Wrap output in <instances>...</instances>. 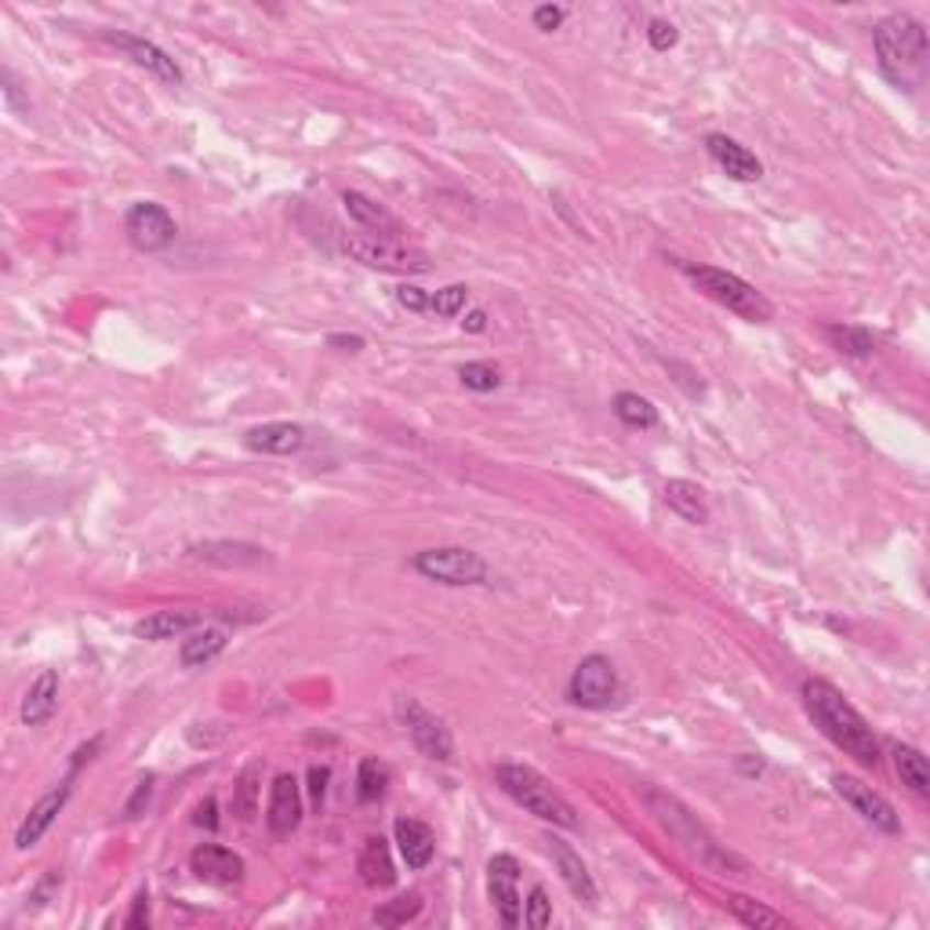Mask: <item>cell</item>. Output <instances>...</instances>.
Listing matches in <instances>:
<instances>
[{
    "label": "cell",
    "instance_id": "obj_1",
    "mask_svg": "<svg viewBox=\"0 0 930 930\" xmlns=\"http://www.w3.org/2000/svg\"><path fill=\"white\" fill-rule=\"evenodd\" d=\"M804 706L810 712V720L818 723V731L826 734L832 745L843 749V753L862 763V767H879V738L862 712L843 698L840 687H832L829 679H807Z\"/></svg>",
    "mask_w": 930,
    "mask_h": 930
},
{
    "label": "cell",
    "instance_id": "obj_2",
    "mask_svg": "<svg viewBox=\"0 0 930 930\" xmlns=\"http://www.w3.org/2000/svg\"><path fill=\"white\" fill-rule=\"evenodd\" d=\"M879 74H884L894 88L916 91L927 77V30L920 19L912 15H887L873 30Z\"/></svg>",
    "mask_w": 930,
    "mask_h": 930
},
{
    "label": "cell",
    "instance_id": "obj_3",
    "mask_svg": "<svg viewBox=\"0 0 930 930\" xmlns=\"http://www.w3.org/2000/svg\"><path fill=\"white\" fill-rule=\"evenodd\" d=\"M495 774H498V785H502L528 815L550 821V826H560V829H578L575 807L564 800V793H560L550 778H542V774L528 767V763H498Z\"/></svg>",
    "mask_w": 930,
    "mask_h": 930
},
{
    "label": "cell",
    "instance_id": "obj_4",
    "mask_svg": "<svg viewBox=\"0 0 930 930\" xmlns=\"http://www.w3.org/2000/svg\"><path fill=\"white\" fill-rule=\"evenodd\" d=\"M679 269L698 284L701 295H709L712 302L731 309V313L749 320V324H767V320L774 317L771 298L763 295L756 284L738 277V273H727V269H717V266H701V262H679Z\"/></svg>",
    "mask_w": 930,
    "mask_h": 930
},
{
    "label": "cell",
    "instance_id": "obj_5",
    "mask_svg": "<svg viewBox=\"0 0 930 930\" xmlns=\"http://www.w3.org/2000/svg\"><path fill=\"white\" fill-rule=\"evenodd\" d=\"M643 800H647L651 815L658 818L662 826L669 829L679 843H687L690 851H695L706 865H712V868H742V862H738V857H731V854H723L720 846H717V840H712L709 832L698 826L695 815H690V810L679 804V800H673V796H665V793H658V789H651L647 796H643Z\"/></svg>",
    "mask_w": 930,
    "mask_h": 930
},
{
    "label": "cell",
    "instance_id": "obj_6",
    "mask_svg": "<svg viewBox=\"0 0 930 930\" xmlns=\"http://www.w3.org/2000/svg\"><path fill=\"white\" fill-rule=\"evenodd\" d=\"M342 252L356 258L367 269L378 273H397V277H419V273L433 269L425 252L419 247H408L400 241H381V236H342Z\"/></svg>",
    "mask_w": 930,
    "mask_h": 930
},
{
    "label": "cell",
    "instance_id": "obj_7",
    "mask_svg": "<svg viewBox=\"0 0 930 930\" xmlns=\"http://www.w3.org/2000/svg\"><path fill=\"white\" fill-rule=\"evenodd\" d=\"M414 571L429 582L440 586H487V564L480 553L462 550V545H440V550H422L414 553Z\"/></svg>",
    "mask_w": 930,
    "mask_h": 930
},
{
    "label": "cell",
    "instance_id": "obj_8",
    "mask_svg": "<svg viewBox=\"0 0 930 930\" xmlns=\"http://www.w3.org/2000/svg\"><path fill=\"white\" fill-rule=\"evenodd\" d=\"M567 698L578 709H611L618 701V673L611 658H604V654L582 658L567 679Z\"/></svg>",
    "mask_w": 930,
    "mask_h": 930
},
{
    "label": "cell",
    "instance_id": "obj_9",
    "mask_svg": "<svg viewBox=\"0 0 930 930\" xmlns=\"http://www.w3.org/2000/svg\"><path fill=\"white\" fill-rule=\"evenodd\" d=\"M124 230H128V241L139 247V252H168L175 244V219L168 214V208L157 204V200H139V204H131L124 214Z\"/></svg>",
    "mask_w": 930,
    "mask_h": 930
},
{
    "label": "cell",
    "instance_id": "obj_10",
    "mask_svg": "<svg viewBox=\"0 0 930 930\" xmlns=\"http://www.w3.org/2000/svg\"><path fill=\"white\" fill-rule=\"evenodd\" d=\"M832 789H837L843 796V804H851L854 815H862L873 829L887 832V837H898L901 832L898 810H894L887 796L876 793L873 785H865L862 778H851V774H837V778H832Z\"/></svg>",
    "mask_w": 930,
    "mask_h": 930
},
{
    "label": "cell",
    "instance_id": "obj_11",
    "mask_svg": "<svg viewBox=\"0 0 930 930\" xmlns=\"http://www.w3.org/2000/svg\"><path fill=\"white\" fill-rule=\"evenodd\" d=\"M102 41L113 44V47H121L131 63H135L139 69H146L150 77H157L160 85H168V88L182 85V69H178V63L168 52H164V47L142 41V37H131V33H121V30H102Z\"/></svg>",
    "mask_w": 930,
    "mask_h": 930
},
{
    "label": "cell",
    "instance_id": "obj_12",
    "mask_svg": "<svg viewBox=\"0 0 930 930\" xmlns=\"http://www.w3.org/2000/svg\"><path fill=\"white\" fill-rule=\"evenodd\" d=\"M400 712H403V723H408L411 742L422 756L440 760V763H447L451 756H455V742H451V731L444 727V720H436L433 712L422 709L414 698H403Z\"/></svg>",
    "mask_w": 930,
    "mask_h": 930
},
{
    "label": "cell",
    "instance_id": "obj_13",
    "mask_svg": "<svg viewBox=\"0 0 930 930\" xmlns=\"http://www.w3.org/2000/svg\"><path fill=\"white\" fill-rule=\"evenodd\" d=\"M520 862L512 854H495L487 862V894H491L498 916H502L506 927H520L523 923V901H520Z\"/></svg>",
    "mask_w": 930,
    "mask_h": 930
},
{
    "label": "cell",
    "instance_id": "obj_14",
    "mask_svg": "<svg viewBox=\"0 0 930 930\" xmlns=\"http://www.w3.org/2000/svg\"><path fill=\"white\" fill-rule=\"evenodd\" d=\"M69 793H74V774H69L66 782H58V789L44 793L41 800L30 807V815L22 818V826H19V832H15V846H19V851H30V846H37V843H41L44 832L55 826V818H58V815H63V807H66V800H69Z\"/></svg>",
    "mask_w": 930,
    "mask_h": 930
},
{
    "label": "cell",
    "instance_id": "obj_15",
    "mask_svg": "<svg viewBox=\"0 0 930 930\" xmlns=\"http://www.w3.org/2000/svg\"><path fill=\"white\" fill-rule=\"evenodd\" d=\"M189 868L197 873V879H204V884H214V887H233L244 879V857L219 843H200L197 851L189 854Z\"/></svg>",
    "mask_w": 930,
    "mask_h": 930
},
{
    "label": "cell",
    "instance_id": "obj_16",
    "mask_svg": "<svg viewBox=\"0 0 930 930\" xmlns=\"http://www.w3.org/2000/svg\"><path fill=\"white\" fill-rule=\"evenodd\" d=\"M273 837H291L302 821V789H298L295 774H277L269 789V810H266Z\"/></svg>",
    "mask_w": 930,
    "mask_h": 930
},
{
    "label": "cell",
    "instance_id": "obj_17",
    "mask_svg": "<svg viewBox=\"0 0 930 930\" xmlns=\"http://www.w3.org/2000/svg\"><path fill=\"white\" fill-rule=\"evenodd\" d=\"M706 150H709V157L720 164V171L727 178H734V182H756V178H763L760 157L756 153H749L742 142H734L731 135L712 131V135H706Z\"/></svg>",
    "mask_w": 930,
    "mask_h": 930
},
{
    "label": "cell",
    "instance_id": "obj_18",
    "mask_svg": "<svg viewBox=\"0 0 930 930\" xmlns=\"http://www.w3.org/2000/svg\"><path fill=\"white\" fill-rule=\"evenodd\" d=\"M244 447L255 455H298L306 447V429L298 422H266L244 433Z\"/></svg>",
    "mask_w": 930,
    "mask_h": 930
},
{
    "label": "cell",
    "instance_id": "obj_19",
    "mask_svg": "<svg viewBox=\"0 0 930 930\" xmlns=\"http://www.w3.org/2000/svg\"><path fill=\"white\" fill-rule=\"evenodd\" d=\"M550 854H553V862H556V868H560V876H564L567 890L575 894L582 905H589V909H593V905L600 901V890H596L589 868H586V862L578 857L575 846L553 837V840H550Z\"/></svg>",
    "mask_w": 930,
    "mask_h": 930
},
{
    "label": "cell",
    "instance_id": "obj_20",
    "mask_svg": "<svg viewBox=\"0 0 930 930\" xmlns=\"http://www.w3.org/2000/svg\"><path fill=\"white\" fill-rule=\"evenodd\" d=\"M342 208L356 225H361V230H372V236H381V241H392V236L400 233V222L392 219L381 204H375L367 193H361V189H345Z\"/></svg>",
    "mask_w": 930,
    "mask_h": 930
},
{
    "label": "cell",
    "instance_id": "obj_21",
    "mask_svg": "<svg viewBox=\"0 0 930 930\" xmlns=\"http://www.w3.org/2000/svg\"><path fill=\"white\" fill-rule=\"evenodd\" d=\"M208 622L204 611H157L150 618L135 622V636L139 640H175V636H189L193 629H200Z\"/></svg>",
    "mask_w": 930,
    "mask_h": 930
},
{
    "label": "cell",
    "instance_id": "obj_22",
    "mask_svg": "<svg viewBox=\"0 0 930 930\" xmlns=\"http://www.w3.org/2000/svg\"><path fill=\"white\" fill-rule=\"evenodd\" d=\"M392 832H397L400 854H403V862H408V868H425L429 862H433V854H436V837H433V829H429L425 821L397 818Z\"/></svg>",
    "mask_w": 930,
    "mask_h": 930
},
{
    "label": "cell",
    "instance_id": "obj_23",
    "mask_svg": "<svg viewBox=\"0 0 930 930\" xmlns=\"http://www.w3.org/2000/svg\"><path fill=\"white\" fill-rule=\"evenodd\" d=\"M58 712V673L44 669L30 684L26 698H22V723L26 727H44Z\"/></svg>",
    "mask_w": 930,
    "mask_h": 930
},
{
    "label": "cell",
    "instance_id": "obj_24",
    "mask_svg": "<svg viewBox=\"0 0 930 930\" xmlns=\"http://www.w3.org/2000/svg\"><path fill=\"white\" fill-rule=\"evenodd\" d=\"M665 506H669L676 517H684L687 523H709V502H706V491H701L698 484L690 480H669L665 484Z\"/></svg>",
    "mask_w": 930,
    "mask_h": 930
},
{
    "label": "cell",
    "instance_id": "obj_25",
    "mask_svg": "<svg viewBox=\"0 0 930 930\" xmlns=\"http://www.w3.org/2000/svg\"><path fill=\"white\" fill-rule=\"evenodd\" d=\"M356 868H361V879L367 887H392V879H397V873H392V857H389V843L381 840V837H367L364 840V851L361 857H356Z\"/></svg>",
    "mask_w": 930,
    "mask_h": 930
},
{
    "label": "cell",
    "instance_id": "obj_26",
    "mask_svg": "<svg viewBox=\"0 0 930 930\" xmlns=\"http://www.w3.org/2000/svg\"><path fill=\"white\" fill-rule=\"evenodd\" d=\"M890 756H894V771H898L901 785H909L916 796H930V763L916 745H905V742H894L890 745Z\"/></svg>",
    "mask_w": 930,
    "mask_h": 930
},
{
    "label": "cell",
    "instance_id": "obj_27",
    "mask_svg": "<svg viewBox=\"0 0 930 930\" xmlns=\"http://www.w3.org/2000/svg\"><path fill=\"white\" fill-rule=\"evenodd\" d=\"M225 629H214V625H200L189 633V640H182V651H178V658H182L186 669H197V665H208L211 658H219L225 651Z\"/></svg>",
    "mask_w": 930,
    "mask_h": 930
},
{
    "label": "cell",
    "instance_id": "obj_28",
    "mask_svg": "<svg viewBox=\"0 0 930 930\" xmlns=\"http://www.w3.org/2000/svg\"><path fill=\"white\" fill-rule=\"evenodd\" d=\"M193 556L208 560V564H222V567H255V564H266V550H258V545H241V542H208V545H197Z\"/></svg>",
    "mask_w": 930,
    "mask_h": 930
},
{
    "label": "cell",
    "instance_id": "obj_29",
    "mask_svg": "<svg viewBox=\"0 0 930 930\" xmlns=\"http://www.w3.org/2000/svg\"><path fill=\"white\" fill-rule=\"evenodd\" d=\"M615 414H618V422L629 425V429H654L658 425V408H654L647 397H640V392H618Z\"/></svg>",
    "mask_w": 930,
    "mask_h": 930
},
{
    "label": "cell",
    "instance_id": "obj_30",
    "mask_svg": "<svg viewBox=\"0 0 930 930\" xmlns=\"http://www.w3.org/2000/svg\"><path fill=\"white\" fill-rule=\"evenodd\" d=\"M829 342L837 345L840 353L846 356H873L876 353V339L868 328H857V324H832L826 328Z\"/></svg>",
    "mask_w": 930,
    "mask_h": 930
},
{
    "label": "cell",
    "instance_id": "obj_31",
    "mask_svg": "<svg viewBox=\"0 0 930 930\" xmlns=\"http://www.w3.org/2000/svg\"><path fill=\"white\" fill-rule=\"evenodd\" d=\"M727 909H731L734 920L745 923V927H756V930H763V927H785V916H782V912L767 909L763 901L745 898V894H734V898L727 901Z\"/></svg>",
    "mask_w": 930,
    "mask_h": 930
},
{
    "label": "cell",
    "instance_id": "obj_32",
    "mask_svg": "<svg viewBox=\"0 0 930 930\" xmlns=\"http://www.w3.org/2000/svg\"><path fill=\"white\" fill-rule=\"evenodd\" d=\"M258 782H262V767L252 763V767H244V774L236 778L233 785V810L241 821H252L255 810H258Z\"/></svg>",
    "mask_w": 930,
    "mask_h": 930
},
{
    "label": "cell",
    "instance_id": "obj_33",
    "mask_svg": "<svg viewBox=\"0 0 930 930\" xmlns=\"http://www.w3.org/2000/svg\"><path fill=\"white\" fill-rule=\"evenodd\" d=\"M386 785H389V767L378 760H361V771H356V796H361L364 804H375L386 796Z\"/></svg>",
    "mask_w": 930,
    "mask_h": 930
},
{
    "label": "cell",
    "instance_id": "obj_34",
    "mask_svg": "<svg viewBox=\"0 0 930 930\" xmlns=\"http://www.w3.org/2000/svg\"><path fill=\"white\" fill-rule=\"evenodd\" d=\"M422 912V894H400V898H392L386 905H378L375 909V923L378 927H403L408 920Z\"/></svg>",
    "mask_w": 930,
    "mask_h": 930
},
{
    "label": "cell",
    "instance_id": "obj_35",
    "mask_svg": "<svg viewBox=\"0 0 930 930\" xmlns=\"http://www.w3.org/2000/svg\"><path fill=\"white\" fill-rule=\"evenodd\" d=\"M458 378H462V386L473 389V392H491V389L502 386V372H498L491 361L462 364V367H458Z\"/></svg>",
    "mask_w": 930,
    "mask_h": 930
},
{
    "label": "cell",
    "instance_id": "obj_36",
    "mask_svg": "<svg viewBox=\"0 0 930 930\" xmlns=\"http://www.w3.org/2000/svg\"><path fill=\"white\" fill-rule=\"evenodd\" d=\"M465 298H469V288H465V284H447V288H440V291H429V313L458 317Z\"/></svg>",
    "mask_w": 930,
    "mask_h": 930
},
{
    "label": "cell",
    "instance_id": "obj_37",
    "mask_svg": "<svg viewBox=\"0 0 930 930\" xmlns=\"http://www.w3.org/2000/svg\"><path fill=\"white\" fill-rule=\"evenodd\" d=\"M523 923L534 927V930H542V927L553 923V901H550V894H545V887H534V890H531L528 912H523Z\"/></svg>",
    "mask_w": 930,
    "mask_h": 930
},
{
    "label": "cell",
    "instance_id": "obj_38",
    "mask_svg": "<svg viewBox=\"0 0 930 930\" xmlns=\"http://www.w3.org/2000/svg\"><path fill=\"white\" fill-rule=\"evenodd\" d=\"M647 41H651L654 52H669V47H676V41H679V30L673 26V22L654 19L647 26Z\"/></svg>",
    "mask_w": 930,
    "mask_h": 930
},
{
    "label": "cell",
    "instance_id": "obj_39",
    "mask_svg": "<svg viewBox=\"0 0 930 930\" xmlns=\"http://www.w3.org/2000/svg\"><path fill=\"white\" fill-rule=\"evenodd\" d=\"M397 302L411 313H429V291L414 288V284H400L397 288Z\"/></svg>",
    "mask_w": 930,
    "mask_h": 930
},
{
    "label": "cell",
    "instance_id": "obj_40",
    "mask_svg": "<svg viewBox=\"0 0 930 930\" xmlns=\"http://www.w3.org/2000/svg\"><path fill=\"white\" fill-rule=\"evenodd\" d=\"M153 774H146V778H142L139 785H135V793H131V800H128V807H124V818H139L142 815V807L150 804V796H153Z\"/></svg>",
    "mask_w": 930,
    "mask_h": 930
},
{
    "label": "cell",
    "instance_id": "obj_41",
    "mask_svg": "<svg viewBox=\"0 0 930 930\" xmlns=\"http://www.w3.org/2000/svg\"><path fill=\"white\" fill-rule=\"evenodd\" d=\"M328 782H331V767H324V763H317V767H309V796H313V807L324 804V796H328Z\"/></svg>",
    "mask_w": 930,
    "mask_h": 930
},
{
    "label": "cell",
    "instance_id": "obj_42",
    "mask_svg": "<svg viewBox=\"0 0 930 930\" xmlns=\"http://www.w3.org/2000/svg\"><path fill=\"white\" fill-rule=\"evenodd\" d=\"M567 11L564 8H556V4H542V8H534V26H539L542 33H553L560 22H564Z\"/></svg>",
    "mask_w": 930,
    "mask_h": 930
},
{
    "label": "cell",
    "instance_id": "obj_43",
    "mask_svg": "<svg viewBox=\"0 0 930 930\" xmlns=\"http://www.w3.org/2000/svg\"><path fill=\"white\" fill-rule=\"evenodd\" d=\"M128 927H131V930L150 927V894H146V890H139V894H135V905H131Z\"/></svg>",
    "mask_w": 930,
    "mask_h": 930
},
{
    "label": "cell",
    "instance_id": "obj_44",
    "mask_svg": "<svg viewBox=\"0 0 930 930\" xmlns=\"http://www.w3.org/2000/svg\"><path fill=\"white\" fill-rule=\"evenodd\" d=\"M197 826L208 832L219 829V804H214V796H208V800L197 807Z\"/></svg>",
    "mask_w": 930,
    "mask_h": 930
},
{
    "label": "cell",
    "instance_id": "obj_45",
    "mask_svg": "<svg viewBox=\"0 0 930 930\" xmlns=\"http://www.w3.org/2000/svg\"><path fill=\"white\" fill-rule=\"evenodd\" d=\"M328 345H335V350H345V353H361L364 339L361 335H328Z\"/></svg>",
    "mask_w": 930,
    "mask_h": 930
},
{
    "label": "cell",
    "instance_id": "obj_46",
    "mask_svg": "<svg viewBox=\"0 0 930 930\" xmlns=\"http://www.w3.org/2000/svg\"><path fill=\"white\" fill-rule=\"evenodd\" d=\"M462 328L469 331V335H480V331L487 328V313H484V309H473V313L462 320Z\"/></svg>",
    "mask_w": 930,
    "mask_h": 930
},
{
    "label": "cell",
    "instance_id": "obj_47",
    "mask_svg": "<svg viewBox=\"0 0 930 930\" xmlns=\"http://www.w3.org/2000/svg\"><path fill=\"white\" fill-rule=\"evenodd\" d=\"M738 767H742L745 774H760V771H763V760H756V763H753V760H738Z\"/></svg>",
    "mask_w": 930,
    "mask_h": 930
}]
</instances>
